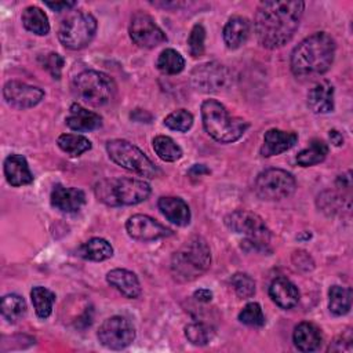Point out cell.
I'll return each instance as SVG.
<instances>
[{"instance_id":"obj_35","label":"cell","mask_w":353,"mask_h":353,"mask_svg":"<svg viewBox=\"0 0 353 353\" xmlns=\"http://www.w3.org/2000/svg\"><path fill=\"white\" fill-rule=\"evenodd\" d=\"M185 336L196 346H204L215 336V328L207 323L194 321L185 327Z\"/></svg>"},{"instance_id":"obj_18","label":"cell","mask_w":353,"mask_h":353,"mask_svg":"<svg viewBox=\"0 0 353 353\" xmlns=\"http://www.w3.org/2000/svg\"><path fill=\"white\" fill-rule=\"evenodd\" d=\"M307 106L313 113L324 114L334 110V85L328 80L316 83L307 92Z\"/></svg>"},{"instance_id":"obj_41","label":"cell","mask_w":353,"mask_h":353,"mask_svg":"<svg viewBox=\"0 0 353 353\" xmlns=\"http://www.w3.org/2000/svg\"><path fill=\"white\" fill-rule=\"evenodd\" d=\"M352 332L346 331L343 334H341L339 336L335 338V341L332 342V346L330 345L328 350L330 352H350L352 350Z\"/></svg>"},{"instance_id":"obj_42","label":"cell","mask_w":353,"mask_h":353,"mask_svg":"<svg viewBox=\"0 0 353 353\" xmlns=\"http://www.w3.org/2000/svg\"><path fill=\"white\" fill-rule=\"evenodd\" d=\"M294 256L298 258V261L294 259V262L296 263V265H295L296 268H301V269H303V270H309V269L313 268V261H312V258H310V255H309L307 252H305V251H296V252L294 254Z\"/></svg>"},{"instance_id":"obj_39","label":"cell","mask_w":353,"mask_h":353,"mask_svg":"<svg viewBox=\"0 0 353 353\" xmlns=\"http://www.w3.org/2000/svg\"><path fill=\"white\" fill-rule=\"evenodd\" d=\"M189 52L193 58L201 57L205 50V29L201 23H196L188 37Z\"/></svg>"},{"instance_id":"obj_46","label":"cell","mask_w":353,"mask_h":353,"mask_svg":"<svg viewBox=\"0 0 353 353\" xmlns=\"http://www.w3.org/2000/svg\"><path fill=\"white\" fill-rule=\"evenodd\" d=\"M205 174H210V170L204 164H194L189 170L190 176H201V175H205Z\"/></svg>"},{"instance_id":"obj_23","label":"cell","mask_w":353,"mask_h":353,"mask_svg":"<svg viewBox=\"0 0 353 353\" xmlns=\"http://www.w3.org/2000/svg\"><path fill=\"white\" fill-rule=\"evenodd\" d=\"M106 281L128 299H135L141 295V284L137 274L127 269H113L106 274Z\"/></svg>"},{"instance_id":"obj_29","label":"cell","mask_w":353,"mask_h":353,"mask_svg":"<svg viewBox=\"0 0 353 353\" xmlns=\"http://www.w3.org/2000/svg\"><path fill=\"white\" fill-rule=\"evenodd\" d=\"M328 309L334 316H343L349 313L352 307V291L350 288L332 285L328 290Z\"/></svg>"},{"instance_id":"obj_31","label":"cell","mask_w":353,"mask_h":353,"mask_svg":"<svg viewBox=\"0 0 353 353\" xmlns=\"http://www.w3.org/2000/svg\"><path fill=\"white\" fill-rule=\"evenodd\" d=\"M0 310L8 323H17L26 313V302L18 294H7L1 298Z\"/></svg>"},{"instance_id":"obj_26","label":"cell","mask_w":353,"mask_h":353,"mask_svg":"<svg viewBox=\"0 0 353 353\" xmlns=\"http://www.w3.org/2000/svg\"><path fill=\"white\" fill-rule=\"evenodd\" d=\"M22 25L26 30L37 34L46 36L50 32V22L46 12L37 6H29L22 11L21 15Z\"/></svg>"},{"instance_id":"obj_10","label":"cell","mask_w":353,"mask_h":353,"mask_svg":"<svg viewBox=\"0 0 353 353\" xmlns=\"http://www.w3.org/2000/svg\"><path fill=\"white\" fill-rule=\"evenodd\" d=\"M255 193L262 200L279 201L290 197L296 189L294 175L281 168H268L255 179Z\"/></svg>"},{"instance_id":"obj_27","label":"cell","mask_w":353,"mask_h":353,"mask_svg":"<svg viewBox=\"0 0 353 353\" xmlns=\"http://www.w3.org/2000/svg\"><path fill=\"white\" fill-rule=\"evenodd\" d=\"M79 255L84 259L101 262L106 261L113 255V247L110 243L101 237H92L79 247Z\"/></svg>"},{"instance_id":"obj_25","label":"cell","mask_w":353,"mask_h":353,"mask_svg":"<svg viewBox=\"0 0 353 353\" xmlns=\"http://www.w3.org/2000/svg\"><path fill=\"white\" fill-rule=\"evenodd\" d=\"M292 341L298 350L309 353V352L317 350L321 346L323 335L320 328L316 324L309 321H302L295 327L292 334Z\"/></svg>"},{"instance_id":"obj_28","label":"cell","mask_w":353,"mask_h":353,"mask_svg":"<svg viewBox=\"0 0 353 353\" xmlns=\"http://www.w3.org/2000/svg\"><path fill=\"white\" fill-rule=\"evenodd\" d=\"M328 145L325 141L314 138L309 142L307 148L302 149L298 154H296V163L302 167H310V165H316L319 163H321L327 154H328Z\"/></svg>"},{"instance_id":"obj_22","label":"cell","mask_w":353,"mask_h":353,"mask_svg":"<svg viewBox=\"0 0 353 353\" xmlns=\"http://www.w3.org/2000/svg\"><path fill=\"white\" fill-rule=\"evenodd\" d=\"M160 212L176 226H186L190 222V208L188 203L175 196H163L157 201Z\"/></svg>"},{"instance_id":"obj_12","label":"cell","mask_w":353,"mask_h":353,"mask_svg":"<svg viewBox=\"0 0 353 353\" xmlns=\"http://www.w3.org/2000/svg\"><path fill=\"white\" fill-rule=\"evenodd\" d=\"M131 40L143 48H154L167 41V36L163 29L154 22V19L146 12H135L130 22Z\"/></svg>"},{"instance_id":"obj_7","label":"cell","mask_w":353,"mask_h":353,"mask_svg":"<svg viewBox=\"0 0 353 353\" xmlns=\"http://www.w3.org/2000/svg\"><path fill=\"white\" fill-rule=\"evenodd\" d=\"M74 95L84 103L99 108L109 103L116 94L114 80L98 70H84L79 73L72 83Z\"/></svg>"},{"instance_id":"obj_14","label":"cell","mask_w":353,"mask_h":353,"mask_svg":"<svg viewBox=\"0 0 353 353\" xmlns=\"http://www.w3.org/2000/svg\"><path fill=\"white\" fill-rule=\"evenodd\" d=\"M3 97L11 108L29 109L36 106L44 98V91L36 85L10 80L3 87Z\"/></svg>"},{"instance_id":"obj_5","label":"cell","mask_w":353,"mask_h":353,"mask_svg":"<svg viewBox=\"0 0 353 353\" xmlns=\"http://www.w3.org/2000/svg\"><path fill=\"white\" fill-rule=\"evenodd\" d=\"M94 193L101 203L110 207L135 205L149 197L150 185L135 178H110L97 182Z\"/></svg>"},{"instance_id":"obj_15","label":"cell","mask_w":353,"mask_h":353,"mask_svg":"<svg viewBox=\"0 0 353 353\" xmlns=\"http://www.w3.org/2000/svg\"><path fill=\"white\" fill-rule=\"evenodd\" d=\"M125 230L131 239L138 241H153L172 234L171 229L143 214L130 216L125 222Z\"/></svg>"},{"instance_id":"obj_32","label":"cell","mask_w":353,"mask_h":353,"mask_svg":"<svg viewBox=\"0 0 353 353\" xmlns=\"http://www.w3.org/2000/svg\"><path fill=\"white\" fill-rule=\"evenodd\" d=\"M30 299H32L34 312L40 319L50 317L52 312V305L55 302V294L51 290L40 285L33 287L30 291Z\"/></svg>"},{"instance_id":"obj_8","label":"cell","mask_w":353,"mask_h":353,"mask_svg":"<svg viewBox=\"0 0 353 353\" xmlns=\"http://www.w3.org/2000/svg\"><path fill=\"white\" fill-rule=\"evenodd\" d=\"M106 152L117 165L135 172L141 176L156 178L160 170L156 164L135 145L125 139H112L106 142Z\"/></svg>"},{"instance_id":"obj_17","label":"cell","mask_w":353,"mask_h":353,"mask_svg":"<svg viewBox=\"0 0 353 353\" xmlns=\"http://www.w3.org/2000/svg\"><path fill=\"white\" fill-rule=\"evenodd\" d=\"M298 141V135L294 131H283L279 128H270L263 135V143L261 146V154L263 157H272L290 150Z\"/></svg>"},{"instance_id":"obj_13","label":"cell","mask_w":353,"mask_h":353,"mask_svg":"<svg viewBox=\"0 0 353 353\" xmlns=\"http://www.w3.org/2000/svg\"><path fill=\"white\" fill-rule=\"evenodd\" d=\"M229 70L218 62H207L196 66L190 73L192 85L201 92H216L229 84Z\"/></svg>"},{"instance_id":"obj_21","label":"cell","mask_w":353,"mask_h":353,"mask_svg":"<svg viewBox=\"0 0 353 353\" xmlns=\"http://www.w3.org/2000/svg\"><path fill=\"white\" fill-rule=\"evenodd\" d=\"M4 176L11 186H25L33 182V174L22 154H10L4 160Z\"/></svg>"},{"instance_id":"obj_19","label":"cell","mask_w":353,"mask_h":353,"mask_svg":"<svg viewBox=\"0 0 353 353\" xmlns=\"http://www.w3.org/2000/svg\"><path fill=\"white\" fill-rule=\"evenodd\" d=\"M65 121L70 130L77 132L92 131L102 125V117L98 113L85 109L76 102L70 105L69 114L66 116Z\"/></svg>"},{"instance_id":"obj_43","label":"cell","mask_w":353,"mask_h":353,"mask_svg":"<svg viewBox=\"0 0 353 353\" xmlns=\"http://www.w3.org/2000/svg\"><path fill=\"white\" fill-rule=\"evenodd\" d=\"M44 4L55 12H61V11H65V10H69V8L74 7L76 1H46Z\"/></svg>"},{"instance_id":"obj_1","label":"cell","mask_w":353,"mask_h":353,"mask_svg":"<svg viewBox=\"0 0 353 353\" xmlns=\"http://www.w3.org/2000/svg\"><path fill=\"white\" fill-rule=\"evenodd\" d=\"M303 10L305 3L301 0L262 1L254 18V29L259 44L269 50L287 44L299 26Z\"/></svg>"},{"instance_id":"obj_34","label":"cell","mask_w":353,"mask_h":353,"mask_svg":"<svg viewBox=\"0 0 353 353\" xmlns=\"http://www.w3.org/2000/svg\"><path fill=\"white\" fill-rule=\"evenodd\" d=\"M153 150L154 153L163 160V161H176L182 157V149L181 146L170 137L167 135H157L153 138Z\"/></svg>"},{"instance_id":"obj_44","label":"cell","mask_w":353,"mask_h":353,"mask_svg":"<svg viewBox=\"0 0 353 353\" xmlns=\"http://www.w3.org/2000/svg\"><path fill=\"white\" fill-rule=\"evenodd\" d=\"M193 298L201 303H208L212 299V292L207 288H200L193 292Z\"/></svg>"},{"instance_id":"obj_20","label":"cell","mask_w":353,"mask_h":353,"mask_svg":"<svg viewBox=\"0 0 353 353\" xmlns=\"http://www.w3.org/2000/svg\"><path fill=\"white\" fill-rule=\"evenodd\" d=\"M269 296L281 309H291L299 302L296 285L287 277H276L269 285Z\"/></svg>"},{"instance_id":"obj_9","label":"cell","mask_w":353,"mask_h":353,"mask_svg":"<svg viewBox=\"0 0 353 353\" xmlns=\"http://www.w3.org/2000/svg\"><path fill=\"white\" fill-rule=\"evenodd\" d=\"M97 19L87 11H74L68 15L58 28L61 44L69 50H81L87 47L97 32Z\"/></svg>"},{"instance_id":"obj_30","label":"cell","mask_w":353,"mask_h":353,"mask_svg":"<svg viewBox=\"0 0 353 353\" xmlns=\"http://www.w3.org/2000/svg\"><path fill=\"white\" fill-rule=\"evenodd\" d=\"M58 148L72 157H77L91 149V141L80 134H62L57 139Z\"/></svg>"},{"instance_id":"obj_37","label":"cell","mask_w":353,"mask_h":353,"mask_svg":"<svg viewBox=\"0 0 353 353\" xmlns=\"http://www.w3.org/2000/svg\"><path fill=\"white\" fill-rule=\"evenodd\" d=\"M240 323L250 325V327H262L265 325V316L262 307L258 302L247 303L243 310L239 313Z\"/></svg>"},{"instance_id":"obj_3","label":"cell","mask_w":353,"mask_h":353,"mask_svg":"<svg viewBox=\"0 0 353 353\" xmlns=\"http://www.w3.org/2000/svg\"><path fill=\"white\" fill-rule=\"evenodd\" d=\"M210 265L211 251L207 241L200 236H193L172 254L170 269L176 281L188 283L204 274Z\"/></svg>"},{"instance_id":"obj_6","label":"cell","mask_w":353,"mask_h":353,"mask_svg":"<svg viewBox=\"0 0 353 353\" xmlns=\"http://www.w3.org/2000/svg\"><path fill=\"white\" fill-rule=\"evenodd\" d=\"M225 225L229 230L245 237L241 241V248L245 251L270 252V230L258 214L247 210H236L225 216Z\"/></svg>"},{"instance_id":"obj_36","label":"cell","mask_w":353,"mask_h":353,"mask_svg":"<svg viewBox=\"0 0 353 353\" xmlns=\"http://www.w3.org/2000/svg\"><path fill=\"white\" fill-rule=\"evenodd\" d=\"M164 125L172 131L186 132L193 125V114L186 109L174 110L164 119Z\"/></svg>"},{"instance_id":"obj_16","label":"cell","mask_w":353,"mask_h":353,"mask_svg":"<svg viewBox=\"0 0 353 353\" xmlns=\"http://www.w3.org/2000/svg\"><path fill=\"white\" fill-rule=\"evenodd\" d=\"M51 205L66 214H73L81 210L85 204V194L81 189L77 188H65L62 185H55L51 196H50Z\"/></svg>"},{"instance_id":"obj_24","label":"cell","mask_w":353,"mask_h":353,"mask_svg":"<svg viewBox=\"0 0 353 353\" xmlns=\"http://www.w3.org/2000/svg\"><path fill=\"white\" fill-rule=\"evenodd\" d=\"M250 30H251V23L245 17L234 15L229 18L222 30V36L226 47L229 50H236L241 47L247 41L250 36Z\"/></svg>"},{"instance_id":"obj_11","label":"cell","mask_w":353,"mask_h":353,"mask_svg":"<svg viewBox=\"0 0 353 353\" xmlns=\"http://www.w3.org/2000/svg\"><path fill=\"white\" fill-rule=\"evenodd\" d=\"M97 335L105 347L121 350L134 342L135 328L127 317L112 316L99 325Z\"/></svg>"},{"instance_id":"obj_38","label":"cell","mask_w":353,"mask_h":353,"mask_svg":"<svg viewBox=\"0 0 353 353\" xmlns=\"http://www.w3.org/2000/svg\"><path fill=\"white\" fill-rule=\"evenodd\" d=\"M230 284L234 288L236 294L243 299L251 298L255 294V281L247 273H234L230 277Z\"/></svg>"},{"instance_id":"obj_40","label":"cell","mask_w":353,"mask_h":353,"mask_svg":"<svg viewBox=\"0 0 353 353\" xmlns=\"http://www.w3.org/2000/svg\"><path fill=\"white\" fill-rule=\"evenodd\" d=\"M40 63L52 76V79H57V80L61 79L65 59L58 52H48V54L43 55L40 58Z\"/></svg>"},{"instance_id":"obj_2","label":"cell","mask_w":353,"mask_h":353,"mask_svg":"<svg viewBox=\"0 0 353 353\" xmlns=\"http://www.w3.org/2000/svg\"><path fill=\"white\" fill-rule=\"evenodd\" d=\"M335 40L325 32H316L303 39L291 52L290 66L298 79L312 80L324 74L335 58Z\"/></svg>"},{"instance_id":"obj_33","label":"cell","mask_w":353,"mask_h":353,"mask_svg":"<svg viewBox=\"0 0 353 353\" xmlns=\"http://www.w3.org/2000/svg\"><path fill=\"white\" fill-rule=\"evenodd\" d=\"M156 66L164 74H178L185 69V58L176 50L165 48L159 54Z\"/></svg>"},{"instance_id":"obj_4","label":"cell","mask_w":353,"mask_h":353,"mask_svg":"<svg viewBox=\"0 0 353 353\" xmlns=\"http://www.w3.org/2000/svg\"><path fill=\"white\" fill-rule=\"evenodd\" d=\"M201 120L205 132L221 143L236 142L250 127L244 119L230 116L216 99H205L201 103Z\"/></svg>"},{"instance_id":"obj_45","label":"cell","mask_w":353,"mask_h":353,"mask_svg":"<svg viewBox=\"0 0 353 353\" xmlns=\"http://www.w3.org/2000/svg\"><path fill=\"white\" fill-rule=\"evenodd\" d=\"M328 138L334 146H341L343 145V135L338 130H330L328 131Z\"/></svg>"}]
</instances>
